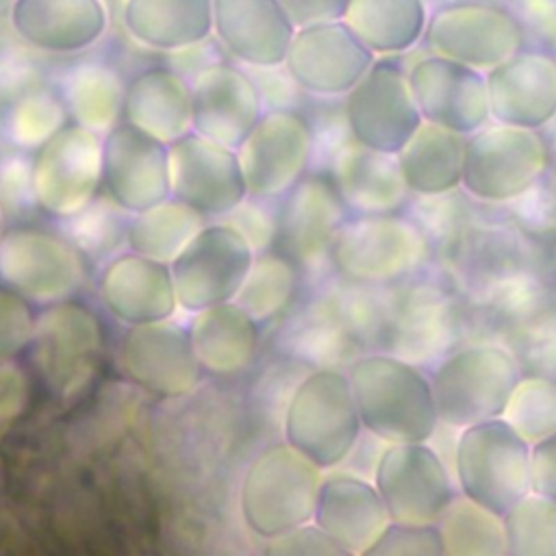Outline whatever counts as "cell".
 Wrapping results in <instances>:
<instances>
[{
	"instance_id": "obj_48",
	"label": "cell",
	"mask_w": 556,
	"mask_h": 556,
	"mask_svg": "<svg viewBox=\"0 0 556 556\" xmlns=\"http://www.w3.org/2000/svg\"><path fill=\"white\" fill-rule=\"evenodd\" d=\"M28 402V380L20 365L11 358L0 361V421L15 419Z\"/></svg>"
},
{
	"instance_id": "obj_45",
	"label": "cell",
	"mask_w": 556,
	"mask_h": 556,
	"mask_svg": "<svg viewBox=\"0 0 556 556\" xmlns=\"http://www.w3.org/2000/svg\"><path fill=\"white\" fill-rule=\"evenodd\" d=\"M265 552L271 556H345L343 549L315 523H300L267 539Z\"/></svg>"
},
{
	"instance_id": "obj_5",
	"label": "cell",
	"mask_w": 556,
	"mask_h": 556,
	"mask_svg": "<svg viewBox=\"0 0 556 556\" xmlns=\"http://www.w3.org/2000/svg\"><path fill=\"white\" fill-rule=\"evenodd\" d=\"M324 469L287 441L265 447L248 465L239 486L241 519L261 539L313 521Z\"/></svg>"
},
{
	"instance_id": "obj_36",
	"label": "cell",
	"mask_w": 556,
	"mask_h": 556,
	"mask_svg": "<svg viewBox=\"0 0 556 556\" xmlns=\"http://www.w3.org/2000/svg\"><path fill=\"white\" fill-rule=\"evenodd\" d=\"M300 267L282 252L254 254L235 302L258 324L282 315L298 295Z\"/></svg>"
},
{
	"instance_id": "obj_13",
	"label": "cell",
	"mask_w": 556,
	"mask_h": 556,
	"mask_svg": "<svg viewBox=\"0 0 556 556\" xmlns=\"http://www.w3.org/2000/svg\"><path fill=\"white\" fill-rule=\"evenodd\" d=\"M252 261L254 250L235 228L222 222L206 224L169 263L178 306L193 315L235 300Z\"/></svg>"
},
{
	"instance_id": "obj_21",
	"label": "cell",
	"mask_w": 556,
	"mask_h": 556,
	"mask_svg": "<svg viewBox=\"0 0 556 556\" xmlns=\"http://www.w3.org/2000/svg\"><path fill=\"white\" fill-rule=\"evenodd\" d=\"M278 206V252L300 269H319L330 263V248L350 211L330 176L308 174L298 180Z\"/></svg>"
},
{
	"instance_id": "obj_28",
	"label": "cell",
	"mask_w": 556,
	"mask_h": 556,
	"mask_svg": "<svg viewBox=\"0 0 556 556\" xmlns=\"http://www.w3.org/2000/svg\"><path fill=\"white\" fill-rule=\"evenodd\" d=\"M330 178L350 215L400 213L410 193L395 154L376 152L356 141L337 152Z\"/></svg>"
},
{
	"instance_id": "obj_14",
	"label": "cell",
	"mask_w": 556,
	"mask_h": 556,
	"mask_svg": "<svg viewBox=\"0 0 556 556\" xmlns=\"http://www.w3.org/2000/svg\"><path fill=\"white\" fill-rule=\"evenodd\" d=\"M117 367L126 380L161 400L189 395L202 374L189 328L174 317L128 326L117 345Z\"/></svg>"
},
{
	"instance_id": "obj_44",
	"label": "cell",
	"mask_w": 556,
	"mask_h": 556,
	"mask_svg": "<svg viewBox=\"0 0 556 556\" xmlns=\"http://www.w3.org/2000/svg\"><path fill=\"white\" fill-rule=\"evenodd\" d=\"M35 326L33 302L9 285H0V361H9L28 348Z\"/></svg>"
},
{
	"instance_id": "obj_24",
	"label": "cell",
	"mask_w": 556,
	"mask_h": 556,
	"mask_svg": "<svg viewBox=\"0 0 556 556\" xmlns=\"http://www.w3.org/2000/svg\"><path fill=\"white\" fill-rule=\"evenodd\" d=\"M263 115V100L256 85L237 67L208 65L191 85L193 132L239 148Z\"/></svg>"
},
{
	"instance_id": "obj_6",
	"label": "cell",
	"mask_w": 556,
	"mask_h": 556,
	"mask_svg": "<svg viewBox=\"0 0 556 556\" xmlns=\"http://www.w3.org/2000/svg\"><path fill=\"white\" fill-rule=\"evenodd\" d=\"M530 447L504 417L460 428L452 454L458 493L504 515L530 493Z\"/></svg>"
},
{
	"instance_id": "obj_9",
	"label": "cell",
	"mask_w": 556,
	"mask_h": 556,
	"mask_svg": "<svg viewBox=\"0 0 556 556\" xmlns=\"http://www.w3.org/2000/svg\"><path fill=\"white\" fill-rule=\"evenodd\" d=\"M0 280L33 304L70 300L85 280V256L59 230L15 226L0 237Z\"/></svg>"
},
{
	"instance_id": "obj_41",
	"label": "cell",
	"mask_w": 556,
	"mask_h": 556,
	"mask_svg": "<svg viewBox=\"0 0 556 556\" xmlns=\"http://www.w3.org/2000/svg\"><path fill=\"white\" fill-rule=\"evenodd\" d=\"M59 128H63V106L50 96H28L13 106L7 119V132L22 148H39Z\"/></svg>"
},
{
	"instance_id": "obj_31",
	"label": "cell",
	"mask_w": 556,
	"mask_h": 556,
	"mask_svg": "<svg viewBox=\"0 0 556 556\" xmlns=\"http://www.w3.org/2000/svg\"><path fill=\"white\" fill-rule=\"evenodd\" d=\"M465 135L424 122L395 154L402 178L419 198H441L460 189Z\"/></svg>"
},
{
	"instance_id": "obj_47",
	"label": "cell",
	"mask_w": 556,
	"mask_h": 556,
	"mask_svg": "<svg viewBox=\"0 0 556 556\" xmlns=\"http://www.w3.org/2000/svg\"><path fill=\"white\" fill-rule=\"evenodd\" d=\"M530 491L556 502V432L530 447Z\"/></svg>"
},
{
	"instance_id": "obj_34",
	"label": "cell",
	"mask_w": 556,
	"mask_h": 556,
	"mask_svg": "<svg viewBox=\"0 0 556 556\" xmlns=\"http://www.w3.org/2000/svg\"><path fill=\"white\" fill-rule=\"evenodd\" d=\"M204 226L206 217L202 213L169 195L167 200L130 215L126 245L148 258L172 263Z\"/></svg>"
},
{
	"instance_id": "obj_29",
	"label": "cell",
	"mask_w": 556,
	"mask_h": 556,
	"mask_svg": "<svg viewBox=\"0 0 556 556\" xmlns=\"http://www.w3.org/2000/svg\"><path fill=\"white\" fill-rule=\"evenodd\" d=\"M187 328L200 367L215 376L239 374L258 354V321L235 300L193 313Z\"/></svg>"
},
{
	"instance_id": "obj_20",
	"label": "cell",
	"mask_w": 556,
	"mask_h": 556,
	"mask_svg": "<svg viewBox=\"0 0 556 556\" xmlns=\"http://www.w3.org/2000/svg\"><path fill=\"white\" fill-rule=\"evenodd\" d=\"M169 174L172 195L204 217L219 219L248 195L237 150L193 130L169 143Z\"/></svg>"
},
{
	"instance_id": "obj_22",
	"label": "cell",
	"mask_w": 556,
	"mask_h": 556,
	"mask_svg": "<svg viewBox=\"0 0 556 556\" xmlns=\"http://www.w3.org/2000/svg\"><path fill=\"white\" fill-rule=\"evenodd\" d=\"M484 74L493 122L541 130L556 119V56L519 50Z\"/></svg>"
},
{
	"instance_id": "obj_32",
	"label": "cell",
	"mask_w": 556,
	"mask_h": 556,
	"mask_svg": "<svg viewBox=\"0 0 556 556\" xmlns=\"http://www.w3.org/2000/svg\"><path fill=\"white\" fill-rule=\"evenodd\" d=\"M122 17L137 41L180 50L211 35L213 0H126Z\"/></svg>"
},
{
	"instance_id": "obj_35",
	"label": "cell",
	"mask_w": 556,
	"mask_h": 556,
	"mask_svg": "<svg viewBox=\"0 0 556 556\" xmlns=\"http://www.w3.org/2000/svg\"><path fill=\"white\" fill-rule=\"evenodd\" d=\"M445 556H506L504 517L456 493L437 519Z\"/></svg>"
},
{
	"instance_id": "obj_26",
	"label": "cell",
	"mask_w": 556,
	"mask_h": 556,
	"mask_svg": "<svg viewBox=\"0 0 556 556\" xmlns=\"http://www.w3.org/2000/svg\"><path fill=\"white\" fill-rule=\"evenodd\" d=\"M213 28L235 59L263 70L285 65L295 35L280 0H213Z\"/></svg>"
},
{
	"instance_id": "obj_38",
	"label": "cell",
	"mask_w": 556,
	"mask_h": 556,
	"mask_svg": "<svg viewBox=\"0 0 556 556\" xmlns=\"http://www.w3.org/2000/svg\"><path fill=\"white\" fill-rule=\"evenodd\" d=\"M130 213L124 211L109 193L96 195L87 206L61 219V232L80 250L85 258L111 261L126 243Z\"/></svg>"
},
{
	"instance_id": "obj_50",
	"label": "cell",
	"mask_w": 556,
	"mask_h": 556,
	"mask_svg": "<svg viewBox=\"0 0 556 556\" xmlns=\"http://www.w3.org/2000/svg\"><path fill=\"white\" fill-rule=\"evenodd\" d=\"M2 232H4V230H2V208H0V237H2Z\"/></svg>"
},
{
	"instance_id": "obj_10",
	"label": "cell",
	"mask_w": 556,
	"mask_h": 556,
	"mask_svg": "<svg viewBox=\"0 0 556 556\" xmlns=\"http://www.w3.org/2000/svg\"><path fill=\"white\" fill-rule=\"evenodd\" d=\"M30 345L43 382L52 393L70 400L96 374L102 352V326L87 304L72 298L61 300L37 315Z\"/></svg>"
},
{
	"instance_id": "obj_27",
	"label": "cell",
	"mask_w": 556,
	"mask_h": 556,
	"mask_svg": "<svg viewBox=\"0 0 556 556\" xmlns=\"http://www.w3.org/2000/svg\"><path fill=\"white\" fill-rule=\"evenodd\" d=\"M11 26L43 52H78L96 43L106 28L100 0H15Z\"/></svg>"
},
{
	"instance_id": "obj_23",
	"label": "cell",
	"mask_w": 556,
	"mask_h": 556,
	"mask_svg": "<svg viewBox=\"0 0 556 556\" xmlns=\"http://www.w3.org/2000/svg\"><path fill=\"white\" fill-rule=\"evenodd\" d=\"M98 293L104 308L126 326L172 319L180 308L169 263L132 250L106 261Z\"/></svg>"
},
{
	"instance_id": "obj_1",
	"label": "cell",
	"mask_w": 556,
	"mask_h": 556,
	"mask_svg": "<svg viewBox=\"0 0 556 556\" xmlns=\"http://www.w3.org/2000/svg\"><path fill=\"white\" fill-rule=\"evenodd\" d=\"M348 378L363 430L382 443L430 441L441 421L430 376L393 352H369L350 361Z\"/></svg>"
},
{
	"instance_id": "obj_19",
	"label": "cell",
	"mask_w": 556,
	"mask_h": 556,
	"mask_svg": "<svg viewBox=\"0 0 556 556\" xmlns=\"http://www.w3.org/2000/svg\"><path fill=\"white\" fill-rule=\"evenodd\" d=\"M376 54L339 22L295 28L285 65L289 78L315 96H345L371 67Z\"/></svg>"
},
{
	"instance_id": "obj_2",
	"label": "cell",
	"mask_w": 556,
	"mask_h": 556,
	"mask_svg": "<svg viewBox=\"0 0 556 556\" xmlns=\"http://www.w3.org/2000/svg\"><path fill=\"white\" fill-rule=\"evenodd\" d=\"M363 432L348 371L339 367L306 371L285 406V441L330 471L348 463Z\"/></svg>"
},
{
	"instance_id": "obj_4",
	"label": "cell",
	"mask_w": 556,
	"mask_h": 556,
	"mask_svg": "<svg viewBox=\"0 0 556 556\" xmlns=\"http://www.w3.org/2000/svg\"><path fill=\"white\" fill-rule=\"evenodd\" d=\"M521 376L517 356L497 343H469L447 352L430 374L441 426L460 430L502 417Z\"/></svg>"
},
{
	"instance_id": "obj_15",
	"label": "cell",
	"mask_w": 556,
	"mask_h": 556,
	"mask_svg": "<svg viewBox=\"0 0 556 556\" xmlns=\"http://www.w3.org/2000/svg\"><path fill=\"white\" fill-rule=\"evenodd\" d=\"M313 143V130L300 113L289 109L263 113L237 148L248 195L280 200L306 176Z\"/></svg>"
},
{
	"instance_id": "obj_33",
	"label": "cell",
	"mask_w": 556,
	"mask_h": 556,
	"mask_svg": "<svg viewBox=\"0 0 556 556\" xmlns=\"http://www.w3.org/2000/svg\"><path fill=\"white\" fill-rule=\"evenodd\" d=\"M343 22L376 56H393L424 39L428 9L424 0H352Z\"/></svg>"
},
{
	"instance_id": "obj_42",
	"label": "cell",
	"mask_w": 556,
	"mask_h": 556,
	"mask_svg": "<svg viewBox=\"0 0 556 556\" xmlns=\"http://www.w3.org/2000/svg\"><path fill=\"white\" fill-rule=\"evenodd\" d=\"M365 556H445L437 523L389 521Z\"/></svg>"
},
{
	"instance_id": "obj_16",
	"label": "cell",
	"mask_w": 556,
	"mask_h": 556,
	"mask_svg": "<svg viewBox=\"0 0 556 556\" xmlns=\"http://www.w3.org/2000/svg\"><path fill=\"white\" fill-rule=\"evenodd\" d=\"M428 52L489 72L523 46V26L506 9L460 2L434 11L424 33Z\"/></svg>"
},
{
	"instance_id": "obj_43",
	"label": "cell",
	"mask_w": 556,
	"mask_h": 556,
	"mask_svg": "<svg viewBox=\"0 0 556 556\" xmlns=\"http://www.w3.org/2000/svg\"><path fill=\"white\" fill-rule=\"evenodd\" d=\"M276 200H263L245 195L232 211H228L217 222L235 228L254 250V254L265 252L276 243L278 232V208H271Z\"/></svg>"
},
{
	"instance_id": "obj_7",
	"label": "cell",
	"mask_w": 556,
	"mask_h": 556,
	"mask_svg": "<svg viewBox=\"0 0 556 556\" xmlns=\"http://www.w3.org/2000/svg\"><path fill=\"white\" fill-rule=\"evenodd\" d=\"M549 167L539 130L489 122L465 137L460 189L484 204H508L532 191Z\"/></svg>"
},
{
	"instance_id": "obj_3",
	"label": "cell",
	"mask_w": 556,
	"mask_h": 556,
	"mask_svg": "<svg viewBox=\"0 0 556 556\" xmlns=\"http://www.w3.org/2000/svg\"><path fill=\"white\" fill-rule=\"evenodd\" d=\"M428 256L424 228L400 213L348 215L330 248L337 276L363 287L395 285L419 271Z\"/></svg>"
},
{
	"instance_id": "obj_11",
	"label": "cell",
	"mask_w": 556,
	"mask_h": 556,
	"mask_svg": "<svg viewBox=\"0 0 556 556\" xmlns=\"http://www.w3.org/2000/svg\"><path fill=\"white\" fill-rule=\"evenodd\" d=\"M371 480L393 521L437 523L458 493L454 473L428 443H387Z\"/></svg>"
},
{
	"instance_id": "obj_30",
	"label": "cell",
	"mask_w": 556,
	"mask_h": 556,
	"mask_svg": "<svg viewBox=\"0 0 556 556\" xmlns=\"http://www.w3.org/2000/svg\"><path fill=\"white\" fill-rule=\"evenodd\" d=\"M124 119L139 130L174 143L191 132V87L172 70L137 74L124 93Z\"/></svg>"
},
{
	"instance_id": "obj_49",
	"label": "cell",
	"mask_w": 556,
	"mask_h": 556,
	"mask_svg": "<svg viewBox=\"0 0 556 556\" xmlns=\"http://www.w3.org/2000/svg\"><path fill=\"white\" fill-rule=\"evenodd\" d=\"M352 0H280L285 13L293 22L295 28L339 22L345 17V11Z\"/></svg>"
},
{
	"instance_id": "obj_40",
	"label": "cell",
	"mask_w": 556,
	"mask_h": 556,
	"mask_svg": "<svg viewBox=\"0 0 556 556\" xmlns=\"http://www.w3.org/2000/svg\"><path fill=\"white\" fill-rule=\"evenodd\" d=\"M530 445L556 432V378L521 376L502 415Z\"/></svg>"
},
{
	"instance_id": "obj_18",
	"label": "cell",
	"mask_w": 556,
	"mask_h": 556,
	"mask_svg": "<svg viewBox=\"0 0 556 556\" xmlns=\"http://www.w3.org/2000/svg\"><path fill=\"white\" fill-rule=\"evenodd\" d=\"M406 74L424 122H432L465 137L491 122L484 72L428 52L417 59Z\"/></svg>"
},
{
	"instance_id": "obj_25",
	"label": "cell",
	"mask_w": 556,
	"mask_h": 556,
	"mask_svg": "<svg viewBox=\"0 0 556 556\" xmlns=\"http://www.w3.org/2000/svg\"><path fill=\"white\" fill-rule=\"evenodd\" d=\"M313 521L343 554L365 556L391 517L371 478L332 471L319 484Z\"/></svg>"
},
{
	"instance_id": "obj_12",
	"label": "cell",
	"mask_w": 556,
	"mask_h": 556,
	"mask_svg": "<svg viewBox=\"0 0 556 556\" xmlns=\"http://www.w3.org/2000/svg\"><path fill=\"white\" fill-rule=\"evenodd\" d=\"M102 185V139L80 124L59 128L33 159L37 206L56 219L87 206Z\"/></svg>"
},
{
	"instance_id": "obj_46",
	"label": "cell",
	"mask_w": 556,
	"mask_h": 556,
	"mask_svg": "<svg viewBox=\"0 0 556 556\" xmlns=\"http://www.w3.org/2000/svg\"><path fill=\"white\" fill-rule=\"evenodd\" d=\"M0 208L11 215H24L39 208L33 189V161H22L17 156L0 161Z\"/></svg>"
},
{
	"instance_id": "obj_8",
	"label": "cell",
	"mask_w": 556,
	"mask_h": 556,
	"mask_svg": "<svg viewBox=\"0 0 556 556\" xmlns=\"http://www.w3.org/2000/svg\"><path fill=\"white\" fill-rule=\"evenodd\" d=\"M343 117L352 141L384 154H397L424 124L408 74L391 56H376L345 93Z\"/></svg>"
},
{
	"instance_id": "obj_17",
	"label": "cell",
	"mask_w": 556,
	"mask_h": 556,
	"mask_svg": "<svg viewBox=\"0 0 556 556\" xmlns=\"http://www.w3.org/2000/svg\"><path fill=\"white\" fill-rule=\"evenodd\" d=\"M104 191L130 215L172 195L169 143L130 122L111 126L102 139Z\"/></svg>"
},
{
	"instance_id": "obj_39",
	"label": "cell",
	"mask_w": 556,
	"mask_h": 556,
	"mask_svg": "<svg viewBox=\"0 0 556 556\" xmlns=\"http://www.w3.org/2000/svg\"><path fill=\"white\" fill-rule=\"evenodd\" d=\"M508 556H556V502L526 493L504 515Z\"/></svg>"
},
{
	"instance_id": "obj_37",
	"label": "cell",
	"mask_w": 556,
	"mask_h": 556,
	"mask_svg": "<svg viewBox=\"0 0 556 556\" xmlns=\"http://www.w3.org/2000/svg\"><path fill=\"white\" fill-rule=\"evenodd\" d=\"M126 87L117 74L102 65L78 67L65 83V102L76 124L98 132L115 126L124 109Z\"/></svg>"
}]
</instances>
